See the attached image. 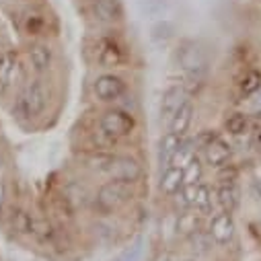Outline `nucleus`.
Masks as SVG:
<instances>
[{
	"label": "nucleus",
	"mask_w": 261,
	"mask_h": 261,
	"mask_svg": "<svg viewBox=\"0 0 261 261\" xmlns=\"http://www.w3.org/2000/svg\"><path fill=\"white\" fill-rule=\"evenodd\" d=\"M257 105H259V107H261V97H259V99H257Z\"/></svg>",
	"instance_id": "obj_31"
},
{
	"label": "nucleus",
	"mask_w": 261,
	"mask_h": 261,
	"mask_svg": "<svg viewBox=\"0 0 261 261\" xmlns=\"http://www.w3.org/2000/svg\"><path fill=\"white\" fill-rule=\"evenodd\" d=\"M261 89V72L257 68H251L245 72V76L239 83V93L243 97H251Z\"/></svg>",
	"instance_id": "obj_19"
},
{
	"label": "nucleus",
	"mask_w": 261,
	"mask_h": 261,
	"mask_svg": "<svg viewBox=\"0 0 261 261\" xmlns=\"http://www.w3.org/2000/svg\"><path fill=\"white\" fill-rule=\"evenodd\" d=\"M93 17L101 25H119L123 21V5L121 0H91Z\"/></svg>",
	"instance_id": "obj_7"
},
{
	"label": "nucleus",
	"mask_w": 261,
	"mask_h": 261,
	"mask_svg": "<svg viewBox=\"0 0 261 261\" xmlns=\"http://www.w3.org/2000/svg\"><path fill=\"white\" fill-rule=\"evenodd\" d=\"M204 175V161L200 154H195L189 165L183 169V185H198Z\"/></svg>",
	"instance_id": "obj_21"
},
{
	"label": "nucleus",
	"mask_w": 261,
	"mask_h": 261,
	"mask_svg": "<svg viewBox=\"0 0 261 261\" xmlns=\"http://www.w3.org/2000/svg\"><path fill=\"white\" fill-rule=\"evenodd\" d=\"M193 103L189 99H185V103L179 107V111L173 115V119L169 121V127H171V132L179 134V136H185L187 134V129L191 125V119H193Z\"/></svg>",
	"instance_id": "obj_14"
},
{
	"label": "nucleus",
	"mask_w": 261,
	"mask_h": 261,
	"mask_svg": "<svg viewBox=\"0 0 261 261\" xmlns=\"http://www.w3.org/2000/svg\"><path fill=\"white\" fill-rule=\"evenodd\" d=\"M175 228H177V232L189 237L191 232H195V230L200 228V214L191 212V208H189V210H183V212L179 214V218H177Z\"/></svg>",
	"instance_id": "obj_23"
},
{
	"label": "nucleus",
	"mask_w": 261,
	"mask_h": 261,
	"mask_svg": "<svg viewBox=\"0 0 261 261\" xmlns=\"http://www.w3.org/2000/svg\"><path fill=\"white\" fill-rule=\"evenodd\" d=\"M5 198H7V187H5V181L0 179V212H3V206H5Z\"/></svg>",
	"instance_id": "obj_29"
},
{
	"label": "nucleus",
	"mask_w": 261,
	"mask_h": 261,
	"mask_svg": "<svg viewBox=\"0 0 261 261\" xmlns=\"http://www.w3.org/2000/svg\"><path fill=\"white\" fill-rule=\"evenodd\" d=\"M171 25L169 23H159V25H154V29H152V37L159 41V39H167L171 33Z\"/></svg>",
	"instance_id": "obj_27"
},
{
	"label": "nucleus",
	"mask_w": 261,
	"mask_h": 261,
	"mask_svg": "<svg viewBox=\"0 0 261 261\" xmlns=\"http://www.w3.org/2000/svg\"><path fill=\"white\" fill-rule=\"evenodd\" d=\"M95 60L101 68H119L125 64L127 54H125L123 43L117 37L103 35L95 43Z\"/></svg>",
	"instance_id": "obj_4"
},
{
	"label": "nucleus",
	"mask_w": 261,
	"mask_h": 261,
	"mask_svg": "<svg viewBox=\"0 0 261 261\" xmlns=\"http://www.w3.org/2000/svg\"><path fill=\"white\" fill-rule=\"evenodd\" d=\"M11 222H13V228L19 232V234H27V237H35V228H37V220L25 212V210H13V216H11Z\"/></svg>",
	"instance_id": "obj_17"
},
{
	"label": "nucleus",
	"mask_w": 261,
	"mask_h": 261,
	"mask_svg": "<svg viewBox=\"0 0 261 261\" xmlns=\"http://www.w3.org/2000/svg\"><path fill=\"white\" fill-rule=\"evenodd\" d=\"M183 103H185V91H183V87H179V85L169 87V89L163 93V99H161V109H159L161 121L169 123Z\"/></svg>",
	"instance_id": "obj_10"
},
{
	"label": "nucleus",
	"mask_w": 261,
	"mask_h": 261,
	"mask_svg": "<svg viewBox=\"0 0 261 261\" xmlns=\"http://www.w3.org/2000/svg\"><path fill=\"white\" fill-rule=\"evenodd\" d=\"M45 105H47V91H45V85L39 81V79H35V81H31L25 89H23V93L19 95V99H17V105H15V109H17V113L21 115V117H39L43 111H45Z\"/></svg>",
	"instance_id": "obj_1"
},
{
	"label": "nucleus",
	"mask_w": 261,
	"mask_h": 261,
	"mask_svg": "<svg viewBox=\"0 0 261 261\" xmlns=\"http://www.w3.org/2000/svg\"><path fill=\"white\" fill-rule=\"evenodd\" d=\"M249 127H251V119L245 113H232L224 121V129L232 136H243L245 132H249Z\"/></svg>",
	"instance_id": "obj_22"
},
{
	"label": "nucleus",
	"mask_w": 261,
	"mask_h": 261,
	"mask_svg": "<svg viewBox=\"0 0 261 261\" xmlns=\"http://www.w3.org/2000/svg\"><path fill=\"white\" fill-rule=\"evenodd\" d=\"M216 200L220 204V208L224 212H230L239 206V189L234 183H220L218 191H216Z\"/></svg>",
	"instance_id": "obj_16"
},
{
	"label": "nucleus",
	"mask_w": 261,
	"mask_h": 261,
	"mask_svg": "<svg viewBox=\"0 0 261 261\" xmlns=\"http://www.w3.org/2000/svg\"><path fill=\"white\" fill-rule=\"evenodd\" d=\"M25 29L29 35H39L41 29H43V17L37 15V13H29L27 19H25Z\"/></svg>",
	"instance_id": "obj_25"
},
{
	"label": "nucleus",
	"mask_w": 261,
	"mask_h": 261,
	"mask_svg": "<svg viewBox=\"0 0 261 261\" xmlns=\"http://www.w3.org/2000/svg\"><path fill=\"white\" fill-rule=\"evenodd\" d=\"M109 179L125 181V183H136L142 177V167L136 159L132 156H113L109 169H107Z\"/></svg>",
	"instance_id": "obj_5"
},
{
	"label": "nucleus",
	"mask_w": 261,
	"mask_h": 261,
	"mask_svg": "<svg viewBox=\"0 0 261 261\" xmlns=\"http://www.w3.org/2000/svg\"><path fill=\"white\" fill-rule=\"evenodd\" d=\"M134 183H125V181H117V179H109L107 183H103L97 191V204L101 210L105 212H113L119 206H123L125 202H129L134 198Z\"/></svg>",
	"instance_id": "obj_2"
},
{
	"label": "nucleus",
	"mask_w": 261,
	"mask_h": 261,
	"mask_svg": "<svg viewBox=\"0 0 261 261\" xmlns=\"http://www.w3.org/2000/svg\"><path fill=\"white\" fill-rule=\"evenodd\" d=\"M27 56H29V64L31 68L37 72V74H43L51 68V62H54V51L47 43H41V41H35L29 45L27 49Z\"/></svg>",
	"instance_id": "obj_11"
},
{
	"label": "nucleus",
	"mask_w": 261,
	"mask_h": 261,
	"mask_svg": "<svg viewBox=\"0 0 261 261\" xmlns=\"http://www.w3.org/2000/svg\"><path fill=\"white\" fill-rule=\"evenodd\" d=\"M93 91H95L97 99H101L105 103H113L125 95V83L117 74H101L95 79Z\"/></svg>",
	"instance_id": "obj_6"
},
{
	"label": "nucleus",
	"mask_w": 261,
	"mask_h": 261,
	"mask_svg": "<svg viewBox=\"0 0 261 261\" xmlns=\"http://www.w3.org/2000/svg\"><path fill=\"white\" fill-rule=\"evenodd\" d=\"M140 257H142V245L136 243L134 247H129L117 261H140Z\"/></svg>",
	"instance_id": "obj_26"
},
{
	"label": "nucleus",
	"mask_w": 261,
	"mask_h": 261,
	"mask_svg": "<svg viewBox=\"0 0 261 261\" xmlns=\"http://www.w3.org/2000/svg\"><path fill=\"white\" fill-rule=\"evenodd\" d=\"M230 154H232L230 146H228L224 140H220V138L212 140V142L204 148V161H206V165L216 167V169H222V167L228 163Z\"/></svg>",
	"instance_id": "obj_12"
},
{
	"label": "nucleus",
	"mask_w": 261,
	"mask_h": 261,
	"mask_svg": "<svg viewBox=\"0 0 261 261\" xmlns=\"http://www.w3.org/2000/svg\"><path fill=\"white\" fill-rule=\"evenodd\" d=\"M99 127L107 138L117 140V138H125V136H129L134 132L136 119H134L132 113H127L123 109H109L101 115Z\"/></svg>",
	"instance_id": "obj_3"
},
{
	"label": "nucleus",
	"mask_w": 261,
	"mask_h": 261,
	"mask_svg": "<svg viewBox=\"0 0 261 261\" xmlns=\"http://www.w3.org/2000/svg\"><path fill=\"white\" fill-rule=\"evenodd\" d=\"M253 125H255V129H257V127H261V111H257V113H255V117H253Z\"/></svg>",
	"instance_id": "obj_30"
},
{
	"label": "nucleus",
	"mask_w": 261,
	"mask_h": 261,
	"mask_svg": "<svg viewBox=\"0 0 261 261\" xmlns=\"http://www.w3.org/2000/svg\"><path fill=\"white\" fill-rule=\"evenodd\" d=\"M195 140H181V146L177 148L175 156H173V167H179V169H185L189 165V161L195 156V148H193Z\"/></svg>",
	"instance_id": "obj_24"
},
{
	"label": "nucleus",
	"mask_w": 261,
	"mask_h": 261,
	"mask_svg": "<svg viewBox=\"0 0 261 261\" xmlns=\"http://www.w3.org/2000/svg\"><path fill=\"white\" fill-rule=\"evenodd\" d=\"M187 241H189V249H191V253H195V255H206L210 249H212V237H210V232L208 230H202V228H198L195 232H191L189 237H187Z\"/></svg>",
	"instance_id": "obj_18"
},
{
	"label": "nucleus",
	"mask_w": 261,
	"mask_h": 261,
	"mask_svg": "<svg viewBox=\"0 0 261 261\" xmlns=\"http://www.w3.org/2000/svg\"><path fill=\"white\" fill-rule=\"evenodd\" d=\"M181 140H183V136H179L175 132H167L161 138V144H159V163H161V167H165V169L171 167L173 156H175L177 148L181 146Z\"/></svg>",
	"instance_id": "obj_13"
},
{
	"label": "nucleus",
	"mask_w": 261,
	"mask_h": 261,
	"mask_svg": "<svg viewBox=\"0 0 261 261\" xmlns=\"http://www.w3.org/2000/svg\"><path fill=\"white\" fill-rule=\"evenodd\" d=\"M183 187V169L179 167H167L161 177V191L167 195H175Z\"/></svg>",
	"instance_id": "obj_15"
},
{
	"label": "nucleus",
	"mask_w": 261,
	"mask_h": 261,
	"mask_svg": "<svg viewBox=\"0 0 261 261\" xmlns=\"http://www.w3.org/2000/svg\"><path fill=\"white\" fill-rule=\"evenodd\" d=\"M185 261H191V259H185Z\"/></svg>",
	"instance_id": "obj_34"
},
{
	"label": "nucleus",
	"mask_w": 261,
	"mask_h": 261,
	"mask_svg": "<svg viewBox=\"0 0 261 261\" xmlns=\"http://www.w3.org/2000/svg\"><path fill=\"white\" fill-rule=\"evenodd\" d=\"M212 241L216 245H228L232 239H234V232H237V226H234V218L230 212H220L212 218L210 222V228H208Z\"/></svg>",
	"instance_id": "obj_8"
},
{
	"label": "nucleus",
	"mask_w": 261,
	"mask_h": 261,
	"mask_svg": "<svg viewBox=\"0 0 261 261\" xmlns=\"http://www.w3.org/2000/svg\"><path fill=\"white\" fill-rule=\"evenodd\" d=\"M253 148L261 154V127H257L255 134H253Z\"/></svg>",
	"instance_id": "obj_28"
},
{
	"label": "nucleus",
	"mask_w": 261,
	"mask_h": 261,
	"mask_svg": "<svg viewBox=\"0 0 261 261\" xmlns=\"http://www.w3.org/2000/svg\"><path fill=\"white\" fill-rule=\"evenodd\" d=\"M193 210L198 214H208L212 212V191L206 183H198L195 189V200H193Z\"/></svg>",
	"instance_id": "obj_20"
},
{
	"label": "nucleus",
	"mask_w": 261,
	"mask_h": 261,
	"mask_svg": "<svg viewBox=\"0 0 261 261\" xmlns=\"http://www.w3.org/2000/svg\"><path fill=\"white\" fill-rule=\"evenodd\" d=\"M0 169H3V159H0Z\"/></svg>",
	"instance_id": "obj_32"
},
{
	"label": "nucleus",
	"mask_w": 261,
	"mask_h": 261,
	"mask_svg": "<svg viewBox=\"0 0 261 261\" xmlns=\"http://www.w3.org/2000/svg\"><path fill=\"white\" fill-rule=\"evenodd\" d=\"M21 3H31V0H21Z\"/></svg>",
	"instance_id": "obj_33"
},
{
	"label": "nucleus",
	"mask_w": 261,
	"mask_h": 261,
	"mask_svg": "<svg viewBox=\"0 0 261 261\" xmlns=\"http://www.w3.org/2000/svg\"><path fill=\"white\" fill-rule=\"evenodd\" d=\"M19 68V56L15 49H7L0 54V97H5L15 81Z\"/></svg>",
	"instance_id": "obj_9"
}]
</instances>
